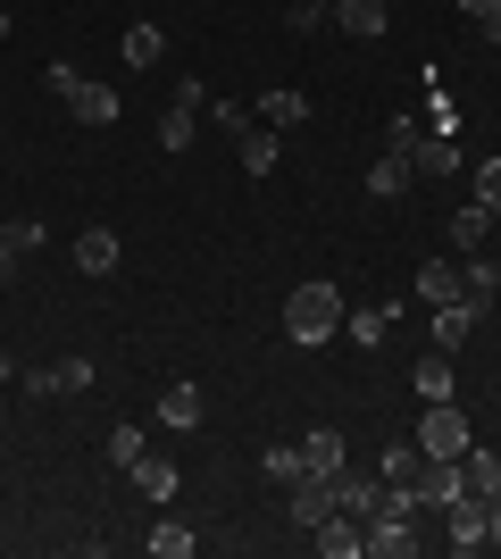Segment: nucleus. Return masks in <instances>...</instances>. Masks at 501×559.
I'll use <instances>...</instances> for the list:
<instances>
[{"label":"nucleus","mask_w":501,"mask_h":559,"mask_svg":"<svg viewBox=\"0 0 501 559\" xmlns=\"http://www.w3.org/2000/svg\"><path fill=\"white\" fill-rule=\"evenodd\" d=\"M285 343H301V350L343 343V293H334L326 276H318V284H293V293H285Z\"/></svg>","instance_id":"1"},{"label":"nucleus","mask_w":501,"mask_h":559,"mask_svg":"<svg viewBox=\"0 0 501 559\" xmlns=\"http://www.w3.org/2000/svg\"><path fill=\"white\" fill-rule=\"evenodd\" d=\"M409 443L427 451V460H460V451L477 443V426H468V409L460 401H427V418H418V435Z\"/></svg>","instance_id":"2"},{"label":"nucleus","mask_w":501,"mask_h":559,"mask_svg":"<svg viewBox=\"0 0 501 559\" xmlns=\"http://www.w3.org/2000/svg\"><path fill=\"white\" fill-rule=\"evenodd\" d=\"M418 551V535H409V510L384 492L377 510H368V559H409Z\"/></svg>","instance_id":"3"},{"label":"nucleus","mask_w":501,"mask_h":559,"mask_svg":"<svg viewBox=\"0 0 501 559\" xmlns=\"http://www.w3.org/2000/svg\"><path fill=\"white\" fill-rule=\"evenodd\" d=\"M310 535H318V551H326V559H368V518H351V510L318 518Z\"/></svg>","instance_id":"4"},{"label":"nucleus","mask_w":501,"mask_h":559,"mask_svg":"<svg viewBox=\"0 0 501 559\" xmlns=\"http://www.w3.org/2000/svg\"><path fill=\"white\" fill-rule=\"evenodd\" d=\"M452 467H460V492H468V501H501V460L485 443H468Z\"/></svg>","instance_id":"5"},{"label":"nucleus","mask_w":501,"mask_h":559,"mask_svg":"<svg viewBox=\"0 0 501 559\" xmlns=\"http://www.w3.org/2000/svg\"><path fill=\"white\" fill-rule=\"evenodd\" d=\"M409 167H418V185H443L460 167V134H418L409 142Z\"/></svg>","instance_id":"6"},{"label":"nucleus","mask_w":501,"mask_h":559,"mask_svg":"<svg viewBox=\"0 0 501 559\" xmlns=\"http://www.w3.org/2000/svg\"><path fill=\"white\" fill-rule=\"evenodd\" d=\"M334 25H343L351 43H384V25H393V9H384V0H334Z\"/></svg>","instance_id":"7"},{"label":"nucleus","mask_w":501,"mask_h":559,"mask_svg":"<svg viewBox=\"0 0 501 559\" xmlns=\"http://www.w3.org/2000/svg\"><path fill=\"white\" fill-rule=\"evenodd\" d=\"M285 501H293V526H301V535H310L318 518H334V476H301V485H293Z\"/></svg>","instance_id":"8"},{"label":"nucleus","mask_w":501,"mask_h":559,"mask_svg":"<svg viewBox=\"0 0 501 559\" xmlns=\"http://www.w3.org/2000/svg\"><path fill=\"white\" fill-rule=\"evenodd\" d=\"M75 267H84V276H118V226H84L75 234Z\"/></svg>","instance_id":"9"},{"label":"nucleus","mask_w":501,"mask_h":559,"mask_svg":"<svg viewBox=\"0 0 501 559\" xmlns=\"http://www.w3.org/2000/svg\"><path fill=\"white\" fill-rule=\"evenodd\" d=\"M343 343L384 350V343H393V301H384V309H343Z\"/></svg>","instance_id":"10"},{"label":"nucleus","mask_w":501,"mask_h":559,"mask_svg":"<svg viewBox=\"0 0 501 559\" xmlns=\"http://www.w3.org/2000/svg\"><path fill=\"white\" fill-rule=\"evenodd\" d=\"M201 409H210V401H201V384H192V376L159 393V426H176V435H192V426H201Z\"/></svg>","instance_id":"11"},{"label":"nucleus","mask_w":501,"mask_h":559,"mask_svg":"<svg viewBox=\"0 0 501 559\" xmlns=\"http://www.w3.org/2000/svg\"><path fill=\"white\" fill-rule=\"evenodd\" d=\"M301 467L310 476H343V426H310L301 435Z\"/></svg>","instance_id":"12"},{"label":"nucleus","mask_w":501,"mask_h":559,"mask_svg":"<svg viewBox=\"0 0 501 559\" xmlns=\"http://www.w3.org/2000/svg\"><path fill=\"white\" fill-rule=\"evenodd\" d=\"M68 117H75V126H118V93L84 75V84H75V100H68Z\"/></svg>","instance_id":"13"},{"label":"nucleus","mask_w":501,"mask_h":559,"mask_svg":"<svg viewBox=\"0 0 501 559\" xmlns=\"http://www.w3.org/2000/svg\"><path fill=\"white\" fill-rule=\"evenodd\" d=\"M235 159H242V176H276V126H242Z\"/></svg>","instance_id":"14"},{"label":"nucleus","mask_w":501,"mask_h":559,"mask_svg":"<svg viewBox=\"0 0 501 559\" xmlns=\"http://www.w3.org/2000/svg\"><path fill=\"white\" fill-rule=\"evenodd\" d=\"M493 293H501V267H493V259H468V267H460V301H468V309H477V318H485V309H493Z\"/></svg>","instance_id":"15"},{"label":"nucleus","mask_w":501,"mask_h":559,"mask_svg":"<svg viewBox=\"0 0 501 559\" xmlns=\"http://www.w3.org/2000/svg\"><path fill=\"white\" fill-rule=\"evenodd\" d=\"M443 510H452V551H485V510H493V501H468V492H460Z\"/></svg>","instance_id":"16"},{"label":"nucleus","mask_w":501,"mask_h":559,"mask_svg":"<svg viewBox=\"0 0 501 559\" xmlns=\"http://www.w3.org/2000/svg\"><path fill=\"white\" fill-rule=\"evenodd\" d=\"M485 234H493V210L460 201V210H452V251H460V259H477V251H485Z\"/></svg>","instance_id":"17"},{"label":"nucleus","mask_w":501,"mask_h":559,"mask_svg":"<svg viewBox=\"0 0 501 559\" xmlns=\"http://www.w3.org/2000/svg\"><path fill=\"white\" fill-rule=\"evenodd\" d=\"M384 501V476H351V467H343V476H334V510H351V518H368Z\"/></svg>","instance_id":"18"},{"label":"nucleus","mask_w":501,"mask_h":559,"mask_svg":"<svg viewBox=\"0 0 501 559\" xmlns=\"http://www.w3.org/2000/svg\"><path fill=\"white\" fill-rule=\"evenodd\" d=\"M409 185H418V167H409V159H402V151H384V159H377V167H368V192H377V201H402V192H409Z\"/></svg>","instance_id":"19"},{"label":"nucleus","mask_w":501,"mask_h":559,"mask_svg":"<svg viewBox=\"0 0 501 559\" xmlns=\"http://www.w3.org/2000/svg\"><path fill=\"white\" fill-rule=\"evenodd\" d=\"M468 334H477V309H468V301H443V309H434V350H460Z\"/></svg>","instance_id":"20"},{"label":"nucleus","mask_w":501,"mask_h":559,"mask_svg":"<svg viewBox=\"0 0 501 559\" xmlns=\"http://www.w3.org/2000/svg\"><path fill=\"white\" fill-rule=\"evenodd\" d=\"M409 384H418V401H452V350H427Z\"/></svg>","instance_id":"21"},{"label":"nucleus","mask_w":501,"mask_h":559,"mask_svg":"<svg viewBox=\"0 0 501 559\" xmlns=\"http://www.w3.org/2000/svg\"><path fill=\"white\" fill-rule=\"evenodd\" d=\"M126 68H159V59H167V34H159V25H126Z\"/></svg>","instance_id":"22"},{"label":"nucleus","mask_w":501,"mask_h":559,"mask_svg":"<svg viewBox=\"0 0 501 559\" xmlns=\"http://www.w3.org/2000/svg\"><path fill=\"white\" fill-rule=\"evenodd\" d=\"M418 301H427V309L460 301V267H452V259H434V267H418Z\"/></svg>","instance_id":"23"},{"label":"nucleus","mask_w":501,"mask_h":559,"mask_svg":"<svg viewBox=\"0 0 501 559\" xmlns=\"http://www.w3.org/2000/svg\"><path fill=\"white\" fill-rule=\"evenodd\" d=\"M260 476H267V485H276V492H293V485H301V476H310V467H301V443H276V451H267V460H260Z\"/></svg>","instance_id":"24"},{"label":"nucleus","mask_w":501,"mask_h":559,"mask_svg":"<svg viewBox=\"0 0 501 559\" xmlns=\"http://www.w3.org/2000/svg\"><path fill=\"white\" fill-rule=\"evenodd\" d=\"M134 485H143L151 501H176V460H159V451H143V460H134Z\"/></svg>","instance_id":"25"},{"label":"nucleus","mask_w":501,"mask_h":559,"mask_svg":"<svg viewBox=\"0 0 501 559\" xmlns=\"http://www.w3.org/2000/svg\"><path fill=\"white\" fill-rule=\"evenodd\" d=\"M151 551H159V559H192V551H201V535H192L184 518H159V526H151Z\"/></svg>","instance_id":"26"},{"label":"nucleus","mask_w":501,"mask_h":559,"mask_svg":"<svg viewBox=\"0 0 501 559\" xmlns=\"http://www.w3.org/2000/svg\"><path fill=\"white\" fill-rule=\"evenodd\" d=\"M301 117H310V100L293 93V84H276V93L260 100V126H301Z\"/></svg>","instance_id":"27"},{"label":"nucleus","mask_w":501,"mask_h":559,"mask_svg":"<svg viewBox=\"0 0 501 559\" xmlns=\"http://www.w3.org/2000/svg\"><path fill=\"white\" fill-rule=\"evenodd\" d=\"M192 117H201V109L167 100V117H159V151H192V142H201V134H192Z\"/></svg>","instance_id":"28"},{"label":"nucleus","mask_w":501,"mask_h":559,"mask_svg":"<svg viewBox=\"0 0 501 559\" xmlns=\"http://www.w3.org/2000/svg\"><path fill=\"white\" fill-rule=\"evenodd\" d=\"M468 201L501 217V159H477V176H468Z\"/></svg>","instance_id":"29"},{"label":"nucleus","mask_w":501,"mask_h":559,"mask_svg":"<svg viewBox=\"0 0 501 559\" xmlns=\"http://www.w3.org/2000/svg\"><path fill=\"white\" fill-rule=\"evenodd\" d=\"M143 451H151V443H143V426H126V418L109 426V467H134Z\"/></svg>","instance_id":"30"},{"label":"nucleus","mask_w":501,"mask_h":559,"mask_svg":"<svg viewBox=\"0 0 501 559\" xmlns=\"http://www.w3.org/2000/svg\"><path fill=\"white\" fill-rule=\"evenodd\" d=\"M34 242H43V226H34V217H9V226H0V259H25Z\"/></svg>","instance_id":"31"},{"label":"nucleus","mask_w":501,"mask_h":559,"mask_svg":"<svg viewBox=\"0 0 501 559\" xmlns=\"http://www.w3.org/2000/svg\"><path fill=\"white\" fill-rule=\"evenodd\" d=\"M75 84H84V68H68V59H50V68H43V93L50 100H75Z\"/></svg>","instance_id":"32"},{"label":"nucleus","mask_w":501,"mask_h":559,"mask_svg":"<svg viewBox=\"0 0 501 559\" xmlns=\"http://www.w3.org/2000/svg\"><path fill=\"white\" fill-rule=\"evenodd\" d=\"M418 134H427V117H384V151H402V159H409V142H418Z\"/></svg>","instance_id":"33"},{"label":"nucleus","mask_w":501,"mask_h":559,"mask_svg":"<svg viewBox=\"0 0 501 559\" xmlns=\"http://www.w3.org/2000/svg\"><path fill=\"white\" fill-rule=\"evenodd\" d=\"M326 17H334L326 0H293V9H285V25H293V34H318V25H326Z\"/></svg>","instance_id":"34"},{"label":"nucleus","mask_w":501,"mask_h":559,"mask_svg":"<svg viewBox=\"0 0 501 559\" xmlns=\"http://www.w3.org/2000/svg\"><path fill=\"white\" fill-rule=\"evenodd\" d=\"M59 393H93V359H59Z\"/></svg>","instance_id":"35"},{"label":"nucleus","mask_w":501,"mask_h":559,"mask_svg":"<svg viewBox=\"0 0 501 559\" xmlns=\"http://www.w3.org/2000/svg\"><path fill=\"white\" fill-rule=\"evenodd\" d=\"M17 384H25L34 401H59V368H34V376H17Z\"/></svg>","instance_id":"36"},{"label":"nucleus","mask_w":501,"mask_h":559,"mask_svg":"<svg viewBox=\"0 0 501 559\" xmlns=\"http://www.w3.org/2000/svg\"><path fill=\"white\" fill-rule=\"evenodd\" d=\"M493 9H501V0H460V17H468V25H485Z\"/></svg>","instance_id":"37"},{"label":"nucleus","mask_w":501,"mask_h":559,"mask_svg":"<svg viewBox=\"0 0 501 559\" xmlns=\"http://www.w3.org/2000/svg\"><path fill=\"white\" fill-rule=\"evenodd\" d=\"M485 543H493V551H501V501H493V510H485Z\"/></svg>","instance_id":"38"},{"label":"nucleus","mask_w":501,"mask_h":559,"mask_svg":"<svg viewBox=\"0 0 501 559\" xmlns=\"http://www.w3.org/2000/svg\"><path fill=\"white\" fill-rule=\"evenodd\" d=\"M477 34H485V43H493V50H501V9H493V17H485V25H477Z\"/></svg>","instance_id":"39"},{"label":"nucleus","mask_w":501,"mask_h":559,"mask_svg":"<svg viewBox=\"0 0 501 559\" xmlns=\"http://www.w3.org/2000/svg\"><path fill=\"white\" fill-rule=\"evenodd\" d=\"M0 384H17V359H9V350H0Z\"/></svg>","instance_id":"40"},{"label":"nucleus","mask_w":501,"mask_h":559,"mask_svg":"<svg viewBox=\"0 0 501 559\" xmlns=\"http://www.w3.org/2000/svg\"><path fill=\"white\" fill-rule=\"evenodd\" d=\"M0 43H9V9H0Z\"/></svg>","instance_id":"41"},{"label":"nucleus","mask_w":501,"mask_h":559,"mask_svg":"<svg viewBox=\"0 0 501 559\" xmlns=\"http://www.w3.org/2000/svg\"><path fill=\"white\" fill-rule=\"evenodd\" d=\"M0 276H9V259H0Z\"/></svg>","instance_id":"42"},{"label":"nucleus","mask_w":501,"mask_h":559,"mask_svg":"<svg viewBox=\"0 0 501 559\" xmlns=\"http://www.w3.org/2000/svg\"><path fill=\"white\" fill-rule=\"evenodd\" d=\"M0 226H9V217H0Z\"/></svg>","instance_id":"43"},{"label":"nucleus","mask_w":501,"mask_h":559,"mask_svg":"<svg viewBox=\"0 0 501 559\" xmlns=\"http://www.w3.org/2000/svg\"><path fill=\"white\" fill-rule=\"evenodd\" d=\"M326 9H334V0H326Z\"/></svg>","instance_id":"44"}]
</instances>
